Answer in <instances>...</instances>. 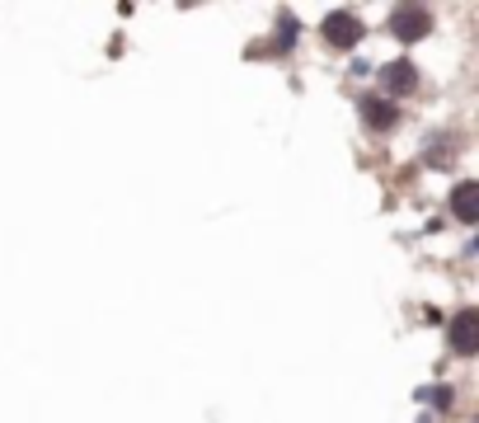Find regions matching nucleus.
Here are the masks:
<instances>
[{"label":"nucleus","mask_w":479,"mask_h":423,"mask_svg":"<svg viewBox=\"0 0 479 423\" xmlns=\"http://www.w3.org/2000/svg\"><path fill=\"white\" fill-rule=\"evenodd\" d=\"M423 400H433V404H442V410H447V404H451V390H447V386H442V390H427Z\"/></svg>","instance_id":"obj_7"},{"label":"nucleus","mask_w":479,"mask_h":423,"mask_svg":"<svg viewBox=\"0 0 479 423\" xmlns=\"http://www.w3.org/2000/svg\"><path fill=\"white\" fill-rule=\"evenodd\" d=\"M400 118H404V108L395 100H386V94H367V100H362V123H367L371 132H395Z\"/></svg>","instance_id":"obj_4"},{"label":"nucleus","mask_w":479,"mask_h":423,"mask_svg":"<svg viewBox=\"0 0 479 423\" xmlns=\"http://www.w3.org/2000/svg\"><path fill=\"white\" fill-rule=\"evenodd\" d=\"M324 47H334V52H348V47L362 43V34H367V24L357 20L353 10H334V14H324Z\"/></svg>","instance_id":"obj_1"},{"label":"nucleus","mask_w":479,"mask_h":423,"mask_svg":"<svg viewBox=\"0 0 479 423\" xmlns=\"http://www.w3.org/2000/svg\"><path fill=\"white\" fill-rule=\"evenodd\" d=\"M447 344H451V353H460V357H475V353H479V311H475V306H460V311L451 315Z\"/></svg>","instance_id":"obj_3"},{"label":"nucleus","mask_w":479,"mask_h":423,"mask_svg":"<svg viewBox=\"0 0 479 423\" xmlns=\"http://www.w3.org/2000/svg\"><path fill=\"white\" fill-rule=\"evenodd\" d=\"M451 212H456V221H479V184L475 179H460V184L451 188Z\"/></svg>","instance_id":"obj_6"},{"label":"nucleus","mask_w":479,"mask_h":423,"mask_svg":"<svg viewBox=\"0 0 479 423\" xmlns=\"http://www.w3.org/2000/svg\"><path fill=\"white\" fill-rule=\"evenodd\" d=\"M381 80H386V100H395V94H409V90H419V67L409 57H400V61H390V67L381 71Z\"/></svg>","instance_id":"obj_5"},{"label":"nucleus","mask_w":479,"mask_h":423,"mask_svg":"<svg viewBox=\"0 0 479 423\" xmlns=\"http://www.w3.org/2000/svg\"><path fill=\"white\" fill-rule=\"evenodd\" d=\"M390 34L400 38V43H419L433 34V10L427 5H400L390 14Z\"/></svg>","instance_id":"obj_2"}]
</instances>
